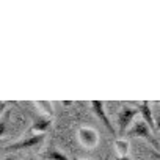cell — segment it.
I'll return each mask as SVG.
<instances>
[{"label": "cell", "mask_w": 160, "mask_h": 160, "mask_svg": "<svg viewBox=\"0 0 160 160\" xmlns=\"http://www.w3.org/2000/svg\"><path fill=\"white\" fill-rule=\"evenodd\" d=\"M137 113H140L138 108H132V107H122L119 110V113H118V135L119 137L127 133V129L132 127L130 124Z\"/></svg>", "instance_id": "1"}, {"label": "cell", "mask_w": 160, "mask_h": 160, "mask_svg": "<svg viewBox=\"0 0 160 160\" xmlns=\"http://www.w3.org/2000/svg\"><path fill=\"white\" fill-rule=\"evenodd\" d=\"M46 135L44 133H35L28 138H24V140H19L16 143H11L8 146H5L3 149L5 151H24V149H32V148H38L42 141H44Z\"/></svg>", "instance_id": "2"}, {"label": "cell", "mask_w": 160, "mask_h": 160, "mask_svg": "<svg viewBox=\"0 0 160 160\" xmlns=\"http://www.w3.org/2000/svg\"><path fill=\"white\" fill-rule=\"evenodd\" d=\"M78 140L85 148L93 149L99 143V135L93 127H80L78 129Z\"/></svg>", "instance_id": "3"}, {"label": "cell", "mask_w": 160, "mask_h": 160, "mask_svg": "<svg viewBox=\"0 0 160 160\" xmlns=\"http://www.w3.org/2000/svg\"><path fill=\"white\" fill-rule=\"evenodd\" d=\"M91 108H93V112L96 113V116L102 121V124L107 127V130H108L112 135H116V130H115V127L112 126V122H110V119H108V116H107V113H105V105H104V102H102V101H93V102H91Z\"/></svg>", "instance_id": "4"}, {"label": "cell", "mask_w": 160, "mask_h": 160, "mask_svg": "<svg viewBox=\"0 0 160 160\" xmlns=\"http://www.w3.org/2000/svg\"><path fill=\"white\" fill-rule=\"evenodd\" d=\"M126 135H127V137H141V138H146L148 141H152L151 127H149L144 121H137V122H133V126L127 130Z\"/></svg>", "instance_id": "5"}, {"label": "cell", "mask_w": 160, "mask_h": 160, "mask_svg": "<svg viewBox=\"0 0 160 160\" xmlns=\"http://www.w3.org/2000/svg\"><path fill=\"white\" fill-rule=\"evenodd\" d=\"M137 108H138V112L141 113L143 121H144L152 130H157V126H155V121H154V116H152V112H151V105H149V102H148V101H143Z\"/></svg>", "instance_id": "6"}, {"label": "cell", "mask_w": 160, "mask_h": 160, "mask_svg": "<svg viewBox=\"0 0 160 160\" xmlns=\"http://www.w3.org/2000/svg\"><path fill=\"white\" fill-rule=\"evenodd\" d=\"M50 126H52V118H42V116H38V118L33 119L32 130L36 132V133H44Z\"/></svg>", "instance_id": "7"}, {"label": "cell", "mask_w": 160, "mask_h": 160, "mask_svg": "<svg viewBox=\"0 0 160 160\" xmlns=\"http://www.w3.org/2000/svg\"><path fill=\"white\" fill-rule=\"evenodd\" d=\"M42 160H69L63 152H60V151H57V149H49V151H44V152H41V155H39Z\"/></svg>", "instance_id": "8"}, {"label": "cell", "mask_w": 160, "mask_h": 160, "mask_svg": "<svg viewBox=\"0 0 160 160\" xmlns=\"http://www.w3.org/2000/svg\"><path fill=\"white\" fill-rule=\"evenodd\" d=\"M115 148H116L119 157H126L127 152H129V141L122 140V138H116L115 140Z\"/></svg>", "instance_id": "9"}, {"label": "cell", "mask_w": 160, "mask_h": 160, "mask_svg": "<svg viewBox=\"0 0 160 160\" xmlns=\"http://www.w3.org/2000/svg\"><path fill=\"white\" fill-rule=\"evenodd\" d=\"M36 107L41 108L42 113H46V115H49V116L53 115V107H52V104L47 102V101H36Z\"/></svg>", "instance_id": "10"}, {"label": "cell", "mask_w": 160, "mask_h": 160, "mask_svg": "<svg viewBox=\"0 0 160 160\" xmlns=\"http://www.w3.org/2000/svg\"><path fill=\"white\" fill-rule=\"evenodd\" d=\"M155 126H157V130H160V116L157 118V121H155Z\"/></svg>", "instance_id": "11"}, {"label": "cell", "mask_w": 160, "mask_h": 160, "mask_svg": "<svg viewBox=\"0 0 160 160\" xmlns=\"http://www.w3.org/2000/svg\"><path fill=\"white\" fill-rule=\"evenodd\" d=\"M116 160H130V158H129L127 155H126V157H119V155H118V157H116Z\"/></svg>", "instance_id": "12"}, {"label": "cell", "mask_w": 160, "mask_h": 160, "mask_svg": "<svg viewBox=\"0 0 160 160\" xmlns=\"http://www.w3.org/2000/svg\"><path fill=\"white\" fill-rule=\"evenodd\" d=\"M152 154H154V157H157V158L160 160V154H158V152H152Z\"/></svg>", "instance_id": "13"}, {"label": "cell", "mask_w": 160, "mask_h": 160, "mask_svg": "<svg viewBox=\"0 0 160 160\" xmlns=\"http://www.w3.org/2000/svg\"><path fill=\"white\" fill-rule=\"evenodd\" d=\"M108 158H110V157H108V155H107V157H105V160H108Z\"/></svg>", "instance_id": "14"}, {"label": "cell", "mask_w": 160, "mask_h": 160, "mask_svg": "<svg viewBox=\"0 0 160 160\" xmlns=\"http://www.w3.org/2000/svg\"><path fill=\"white\" fill-rule=\"evenodd\" d=\"M28 160H35V158H28Z\"/></svg>", "instance_id": "15"}]
</instances>
